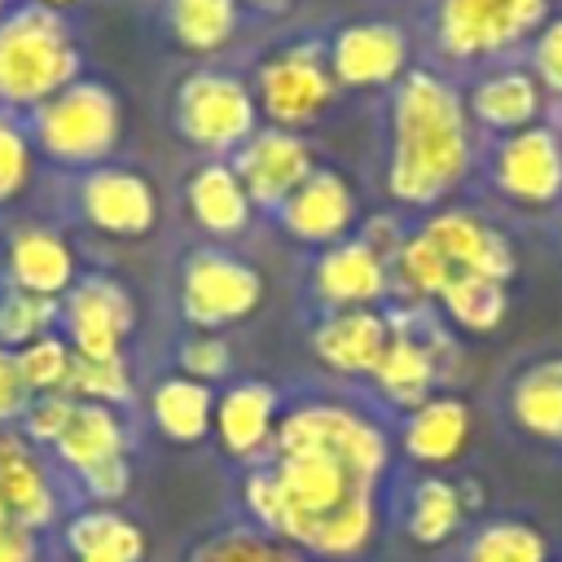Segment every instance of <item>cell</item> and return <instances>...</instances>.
Masks as SVG:
<instances>
[{
	"mask_svg": "<svg viewBox=\"0 0 562 562\" xmlns=\"http://www.w3.org/2000/svg\"><path fill=\"white\" fill-rule=\"evenodd\" d=\"M386 430L351 404L307 400L277 422L272 465L250 470L241 501L259 531L325 562L360 558L378 531Z\"/></svg>",
	"mask_w": 562,
	"mask_h": 562,
	"instance_id": "6da1fadb",
	"label": "cell"
},
{
	"mask_svg": "<svg viewBox=\"0 0 562 562\" xmlns=\"http://www.w3.org/2000/svg\"><path fill=\"white\" fill-rule=\"evenodd\" d=\"M474 162V123L465 97L435 70H408L391 92L386 193L400 206L443 202Z\"/></svg>",
	"mask_w": 562,
	"mask_h": 562,
	"instance_id": "7a4b0ae2",
	"label": "cell"
},
{
	"mask_svg": "<svg viewBox=\"0 0 562 562\" xmlns=\"http://www.w3.org/2000/svg\"><path fill=\"white\" fill-rule=\"evenodd\" d=\"M518 272V255L509 237L487 224L474 211H435L426 215L422 228H413L391 259V277L417 299H435L457 281V277H487V281H509Z\"/></svg>",
	"mask_w": 562,
	"mask_h": 562,
	"instance_id": "3957f363",
	"label": "cell"
},
{
	"mask_svg": "<svg viewBox=\"0 0 562 562\" xmlns=\"http://www.w3.org/2000/svg\"><path fill=\"white\" fill-rule=\"evenodd\" d=\"M79 79V48L61 13L22 4L0 18V101L44 105Z\"/></svg>",
	"mask_w": 562,
	"mask_h": 562,
	"instance_id": "277c9868",
	"label": "cell"
},
{
	"mask_svg": "<svg viewBox=\"0 0 562 562\" xmlns=\"http://www.w3.org/2000/svg\"><path fill=\"white\" fill-rule=\"evenodd\" d=\"M119 127H123L119 97L97 79H75L31 114L35 145L48 158L75 162V167L110 158V149L119 145Z\"/></svg>",
	"mask_w": 562,
	"mask_h": 562,
	"instance_id": "5b68a950",
	"label": "cell"
},
{
	"mask_svg": "<svg viewBox=\"0 0 562 562\" xmlns=\"http://www.w3.org/2000/svg\"><path fill=\"white\" fill-rule=\"evenodd\" d=\"M549 22V0H439L435 44L452 61L514 53Z\"/></svg>",
	"mask_w": 562,
	"mask_h": 562,
	"instance_id": "8992f818",
	"label": "cell"
},
{
	"mask_svg": "<svg viewBox=\"0 0 562 562\" xmlns=\"http://www.w3.org/2000/svg\"><path fill=\"white\" fill-rule=\"evenodd\" d=\"M171 119H176V132L220 158V154H233L237 145H246L255 132H259V105H255V92L233 79V75H220V70H198L189 75L180 88H176V105H171Z\"/></svg>",
	"mask_w": 562,
	"mask_h": 562,
	"instance_id": "52a82bcc",
	"label": "cell"
},
{
	"mask_svg": "<svg viewBox=\"0 0 562 562\" xmlns=\"http://www.w3.org/2000/svg\"><path fill=\"white\" fill-rule=\"evenodd\" d=\"M334 75L316 44H290L259 61L255 70V105L272 127H307L334 105Z\"/></svg>",
	"mask_w": 562,
	"mask_h": 562,
	"instance_id": "ba28073f",
	"label": "cell"
},
{
	"mask_svg": "<svg viewBox=\"0 0 562 562\" xmlns=\"http://www.w3.org/2000/svg\"><path fill=\"white\" fill-rule=\"evenodd\" d=\"M259 303H263V277L255 263L237 255L198 250L180 272V312L202 334L246 321Z\"/></svg>",
	"mask_w": 562,
	"mask_h": 562,
	"instance_id": "9c48e42d",
	"label": "cell"
},
{
	"mask_svg": "<svg viewBox=\"0 0 562 562\" xmlns=\"http://www.w3.org/2000/svg\"><path fill=\"white\" fill-rule=\"evenodd\" d=\"M487 176L496 193L522 211H549L562 202V127L531 123L496 140Z\"/></svg>",
	"mask_w": 562,
	"mask_h": 562,
	"instance_id": "30bf717a",
	"label": "cell"
},
{
	"mask_svg": "<svg viewBox=\"0 0 562 562\" xmlns=\"http://www.w3.org/2000/svg\"><path fill=\"white\" fill-rule=\"evenodd\" d=\"M452 356V342L439 334V325L422 321V312H395L391 316V342L373 369V386L404 413L426 404L443 378V360Z\"/></svg>",
	"mask_w": 562,
	"mask_h": 562,
	"instance_id": "8fae6325",
	"label": "cell"
},
{
	"mask_svg": "<svg viewBox=\"0 0 562 562\" xmlns=\"http://www.w3.org/2000/svg\"><path fill=\"white\" fill-rule=\"evenodd\" d=\"M57 321L66 325V342L88 360H123V342L132 334V299L110 277H83L61 294Z\"/></svg>",
	"mask_w": 562,
	"mask_h": 562,
	"instance_id": "7c38bea8",
	"label": "cell"
},
{
	"mask_svg": "<svg viewBox=\"0 0 562 562\" xmlns=\"http://www.w3.org/2000/svg\"><path fill=\"white\" fill-rule=\"evenodd\" d=\"M228 167L237 171L250 206H263V211H281V202L316 171L307 140L285 127H259L246 145L228 154Z\"/></svg>",
	"mask_w": 562,
	"mask_h": 562,
	"instance_id": "4fadbf2b",
	"label": "cell"
},
{
	"mask_svg": "<svg viewBox=\"0 0 562 562\" xmlns=\"http://www.w3.org/2000/svg\"><path fill=\"white\" fill-rule=\"evenodd\" d=\"M329 75L338 88H391L408 75V35L395 22H347L329 40Z\"/></svg>",
	"mask_w": 562,
	"mask_h": 562,
	"instance_id": "5bb4252c",
	"label": "cell"
},
{
	"mask_svg": "<svg viewBox=\"0 0 562 562\" xmlns=\"http://www.w3.org/2000/svg\"><path fill=\"white\" fill-rule=\"evenodd\" d=\"M360 215V198L351 189V180L334 167H316L277 211L281 228L307 246H338L347 241L351 224Z\"/></svg>",
	"mask_w": 562,
	"mask_h": 562,
	"instance_id": "9a60e30c",
	"label": "cell"
},
{
	"mask_svg": "<svg viewBox=\"0 0 562 562\" xmlns=\"http://www.w3.org/2000/svg\"><path fill=\"white\" fill-rule=\"evenodd\" d=\"M79 211L110 237H145L158 224V193L132 167H97L79 184Z\"/></svg>",
	"mask_w": 562,
	"mask_h": 562,
	"instance_id": "2e32d148",
	"label": "cell"
},
{
	"mask_svg": "<svg viewBox=\"0 0 562 562\" xmlns=\"http://www.w3.org/2000/svg\"><path fill=\"white\" fill-rule=\"evenodd\" d=\"M53 518H57V487L48 479L44 457L22 430L0 426V522L40 531Z\"/></svg>",
	"mask_w": 562,
	"mask_h": 562,
	"instance_id": "e0dca14e",
	"label": "cell"
},
{
	"mask_svg": "<svg viewBox=\"0 0 562 562\" xmlns=\"http://www.w3.org/2000/svg\"><path fill=\"white\" fill-rule=\"evenodd\" d=\"M391 290V263L369 250L360 237H347L338 246H325L312 263V294L329 307H373Z\"/></svg>",
	"mask_w": 562,
	"mask_h": 562,
	"instance_id": "ac0fdd59",
	"label": "cell"
},
{
	"mask_svg": "<svg viewBox=\"0 0 562 562\" xmlns=\"http://www.w3.org/2000/svg\"><path fill=\"white\" fill-rule=\"evenodd\" d=\"M386 342H391V316H382L378 307H342L312 329L316 360L347 378H373Z\"/></svg>",
	"mask_w": 562,
	"mask_h": 562,
	"instance_id": "d6986e66",
	"label": "cell"
},
{
	"mask_svg": "<svg viewBox=\"0 0 562 562\" xmlns=\"http://www.w3.org/2000/svg\"><path fill=\"white\" fill-rule=\"evenodd\" d=\"M277 413H281L277 386L272 382H259V378H246V382H233L224 395H215L211 430H215V439H220V448L228 457L250 461L263 448H272Z\"/></svg>",
	"mask_w": 562,
	"mask_h": 562,
	"instance_id": "ffe728a7",
	"label": "cell"
},
{
	"mask_svg": "<svg viewBox=\"0 0 562 562\" xmlns=\"http://www.w3.org/2000/svg\"><path fill=\"white\" fill-rule=\"evenodd\" d=\"M544 88L531 75V66H501L487 70L483 79H474V88L465 92V110L470 123H483L487 132H522L531 123H544Z\"/></svg>",
	"mask_w": 562,
	"mask_h": 562,
	"instance_id": "44dd1931",
	"label": "cell"
},
{
	"mask_svg": "<svg viewBox=\"0 0 562 562\" xmlns=\"http://www.w3.org/2000/svg\"><path fill=\"white\" fill-rule=\"evenodd\" d=\"M9 281L13 290L61 299L75 285V250L48 224H26L9 237Z\"/></svg>",
	"mask_w": 562,
	"mask_h": 562,
	"instance_id": "7402d4cb",
	"label": "cell"
},
{
	"mask_svg": "<svg viewBox=\"0 0 562 562\" xmlns=\"http://www.w3.org/2000/svg\"><path fill=\"white\" fill-rule=\"evenodd\" d=\"M470 430H474L470 404H465L461 395L435 391L426 404H417V408L404 417L400 443H404V452H408L417 465H452V461L470 448Z\"/></svg>",
	"mask_w": 562,
	"mask_h": 562,
	"instance_id": "603a6c76",
	"label": "cell"
},
{
	"mask_svg": "<svg viewBox=\"0 0 562 562\" xmlns=\"http://www.w3.org/2000/svg\"><path fill=\"white\" fill-rule=\"evenodd\" d=\"M184 202L198 228H206L211 237H237L250 224V198L237 180V171L228 167V158H206L189 171L184 184Z\"/></svg>",
	"mask_w": 562,
	"mask_h": 562,
	"instance_id": "cb8c5ba5",
	"label": "cell"
},
{
	"mask_svg": "<svg viewBox=\"0 0 562 562\" xmlns=\"http://www.w3.org/2000/svg\"><path fill=\"white\" fill-rule=\"evenodd\" d=\"M509 417L522 435L562 443V356H540L509 382Z\"/></svg>",
	"mask_w": 562,
	"mask_h": 562,
	"instance_id": "d4e9b609",
	"label": "cell"
},
{
	"mask_svg": "<svg viewBox=\"0 0 562 562\" xmlns=\"http://www.w3.org/2000/svg\"><path fill=\"white\" fill-rule=\"evenodd\" d=\"M53 452H57V461H61L75 479H83L88 470H97V465H105V461L127 457V435H123L119 413L105 408V404H79V400H75V413H70L61 439L53 443Z\"/></svg>",
	"mask_w": 562,
	"mask_h": 562,
	"instance_id": "484cf974",
	"label": "cell"
},
{
	"mask_svg": "<svg viewBox=\"0 0 562 562\" xmlns=\"http://www.w3.org/2000/svg\"><path fill=\"white\" fill-rule=\"evenodd\" d=\"M149 417L171 443H202L211 435L215 395L206 382H193L184 373H171L149 395Z\"/></svg>",
	"mask_w": 562,
	"mask_h": 562,
	"instance_id": "4316f807",
	"label": "cell"
},
{
	"mask_svg": "<svg viewBox=\"0 0 562 562\" xmlns=\"http://www.w3.org/2000/svg\"><path fill=\"white\" fill-rule=\"evenodd\" d=\"M66 544L75 558H92V562H140L145 558V531L105 505L75 514L66 522Z\"/></svg>",
	"mask_w": 562,
	"mask_h": 562,
	"instance_id": "83f0119b",
	"label": "cell"
},
{
	"mask_svg": "<svg viewBox=\"0 0 562 562\" xmlns=\"http://www.w3.org/2000/svg\"><path fill=\"white\" fill-rule=\"evenodd\" d=\"M465 518V501H461V483L452 479H417L413 492H408V509H404V531L413 536V544L422 549H435L443 540L457 536Z\"/></svg>",
	"mask_w": 562,
	"mask_h": 562,
	"instance_id": "f1b7e54d",
	"label": "cell"
},
{
	"mask_svg": "<svg viewBox=\"0 0 562 562\" xmlns=\"http://www.w3.org/2000/svg\"><path fill=\"white\" fill-rule=\"evenodd\" d=\"M167 31L184 53H220L237 31V0H167Z\"/></svg>",
	"mask_w": 562,
	"mask_h": 562,
	"instance_id": "f546056e",
	"label": "cell"
},
{
	"mask_svg": "<svg viewBox=\"0 0 562 562\" xmlns=\"http://www.w3.org/2000/svg\"><path fill=\"white\" fill-rule=\"evenodd\" d=\"M549 553H553V544L536 522L492 518L470 536L461 562H549Z\"/></svg>",
	"mask_w": 562,
	"mask_h": 562,
	"instance_id": "4dcf8cb0",
	"label": "cell"
},
{
	"mask_svg": "<svg viewBox=\"0 0 562 562\" xmlns=\"http://www.w3.org/2000/svg\"><path fill=\"white\" fill-rule=\"evenodd\" d=\"M439 307L443 316L465 329V334H492L505 312H509V290L501 281H487V277H457L443 294H439Z\"/></svg>",
	"mask_w": 562,
	"mask_h": 562,
	"instance_id": "1f68e13d",
	"label": "cell"
},
{
	"mask_svg": "<svg viewBox=\"0 0 562 562\" xmlns=\"http://www.w3.org/2000/svg\"><path fill=\"white\" fill-rule=\"evenodd\" d=\"M189 562H307L294 544H285V540H277V536H268V531H246V527H228V531H220V536H206L193 553H189Z\"/></svg>",
	"mask_w": 562,
	"mask_h": 562,
	"instance_id": "d6a6232c",
	"label": "cell"
},
{
	"mask_svg": "<svg viewBox=\"0 0 562 562\" xmlns=\"http://www.w3.org/2000/svg\"><path fill=\"white\" fill-rule=\"evenodd\" d=\"M57 312H61L57 299H40V294H26V290L0 294V347L18 351V347L53 334Z\"/></svg>",
	"mask_w": 562,
	"mask_h": 562,
	"instance_id": "836d02e7",
	"label": "cell"
},
{
	"mask_svg": "<svg viewBox=\"0 0 562 562\" xmlns=\"http://www.w3.org/2000/svg\"><path fill=\"white\" fill-rule=\"evenodd\" d=\"M13 356H18V373H22V382H26V391H31V395L66 391V378H70V360H75V351H70V342H66L61 334H44V338H35V342L18 347Z\"/></svg>",
	"mask_w": 562,
	"mask_h": 562,
	"instance_id": "e575fe53",
	"label": "cell"
},
{
	"mask_svg": "<svg viewBox=\"0 0 562 562\" xmlns=\"http://www.w3.org/2000/svg\"><path fill=\"white\" fill-rule=\"evenodd\" d=\"M66 395L79 400V404H123L132 395V378H127V364L123 360H88V356H75L70 360V378H66Z\"/></svg>",
	"mask_w": 562,
	"mask_h": 562,
	"instance_id": "d590c367",
	"label": "cell"
},
{
	"mask_svg": "<svg viewBox=\"0 0 562 562\" xmlns=\"http://www.w3.org/2000/svg\"><path fill=\"white\" fill-rule=\"evenodd\" d=\"M31 176V136L13 114H0V202L18 198Z\"/></svg>",
	"mask_w": 562,
	"mask_h": 562,
	"instance_id": "8d00e7d4",
	"label": "cell"
},
{
	"mask_svg": "<svg viewBox=\"0 0 562 562\" xmlns=\"http://www.w3.org/2000/svg\"><path fill=\"white\" fill-rule=\"evenodd\" d=\"M70 413H75V400H70L66 391H53V395H31V404H26V413H22L18 422H22V435H26L35 448H40V443L53 448V443L61 439Z\"/></svg>",
	"mask_w": 562,
	"mask_h": 562,
	"instance_id": "74e56055",
	"label": "cell"
},
{
	"mask_svg": "<svg viewBox=\"0 0 562 562\" xmlns=\"http://www.w3.org/2000/svg\"><path fill=\"white\" fill-rule=\"evenodd\" d=\"M180 373L193 382H220L228 373V342L220 334H193L180 347Z\"/></svg>",
	"mask_w": 562,
	"mask_h": 562,
	"instance_id": "f35d334b",
	"label": "cell"
},
{
	"mask_svg": "<svg viewBox=\"0 0 562 562\" xmlns=\"http://www.w3.org/2000/svg\"><path fill=\"white\" fill-rule=\"evenodd\" d=\"M531 75L549 97H562V18H549L531 35Z\"/></svg>",
	"mask_w": 562,
	"mask_h": 562,
	"instance_id": "ab89813d",
	"label": "cell"
},
{
	"mask_svg": "<svg viewBox=\"0 0 562 562\" xmlns=\"http://www.w3.org/2000/svg\"><path fill=\"white\" fill-rule=\"evenodd\" d=\"M26 404H31V391L18 373V356L9 347H0V426L18 422L26 413Z\"/></svg>",
	"mask_w": 562,
	"mask_h": 562,
	"instance_id": "60d3db41",
	"label": "cell"
},
{
	"mask_svg": "<svg viewBox=\"0 0 562 562\" xmlns=\"http://www.w3.org/2000/svg\"><path fill=\"white\" fill-rule=\"evenodd\" d=\"M83 492L97 501V505H114L123 492H127V483H132V470H127V457H119V461H105V465H97V470H88L83 479Z\"/></svg>",
	"mask_w": 562,
	"mask_h": 562,
	"instance_id": "b9f144b4",
	"label": "cell"
},
{
	"mask_svg": "<svg viewBox=\"0 0 562 562\" xmlns=\"http://www.w3.org/2000/svg\"><path fill=\"white\" fill-rule=\"evenodd\" d=\"M404 228H400V220L395 215H369L364 220V228H360V241L369 246V250H378L386 263L400 255V246H404Z\"/></svg>",
	"mask_w": 562,
	"mask_h": 562,
	"instance_id": "7bdbcfd3",
	"label": "cell"
},
{
	"mask_svg": "<svg viewBox=\"0 0 562 562\" xmlns=\"http://www.w3.org/2000/svg\"><path fill=\"white\" fill-rule=\"evenodd\" d=\"M0 562H40L35 531L13 527V522H0Z\"/></svg>",
	"mask_w": 562,
	"mask_h": 562,
	"instance_id": "ee69618b",
	"label": "cell"
},
{
	"mask_svg": "<svg viewBox=\"0 0 562 562\" xmlns=\"http://www.w3.org/2000/svg\"><path fill=\"white\" fill-rule=\"evenodd\" d=\"M35 9H48V13H61V9H75L79 0H31Z\"/></svg>",
	"mask_w": 562,
	"mask_h": 562,
	"instance_id": "f6af8a7d",
	"label": "cell"
},
{
	"mask_svg": "<svg viewBox=\"0 0 562 562\" xmlns=\"http://www.w3.org/2000/svg\"><path fill=\"white\" fill-rule=\"evenodd\" d=\"M246 4H281V0H246Z\"/></svg>",
	"mask_w": 562,
	"mask_h": 562,
	"instance_id": "bcb514c9",
	"label": "cell"
},
{
	"mask_svg": "<svg viewBox=\"0 0 562 562\" xmlns=\"http://www.w3.org/2000/svg\"><path fill=\"white\" fill-rule=\"evenodd\" d=\"M4 13H9V0H0V18H4Z\"/></svg>",
	"mask_w": 562,
	"mask_h": 562,
	"instance_id": "7dc6e473",
	"label": "cell"
},
{
	"mask_svg": "<svg viewBox=\"0 0 562 562\" xmlns=\"http://www.w3.org/2000/svg\"><path fill=\"white\" fill-rule=\"evenodd\" d=\"M75 562H92V558H75Z\"/></svg>",
	"mask_w": 562,
	"mask_h": 562,
	"instance_id": "c3c4849f",
	"label": "cell"
}]
</instances>
